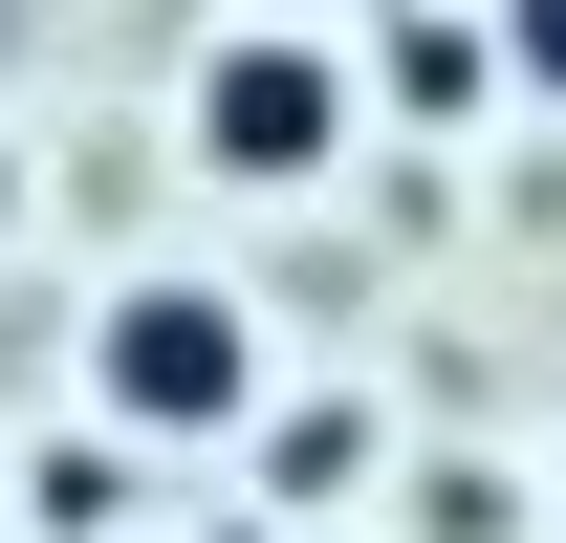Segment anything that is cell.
Masks as SVG:
<instances>
[{"label": "cell", "mask_w": 566, "mask_h": 543, "mask_svg": "<svg viewBox=\"0 0 566 543\" xmlns=\"http://www.w3.org/2000/svg\"><path fill=\"white\" fill-rule=\"evenodd\" d=\"M392 87L415 109H480V22H392Z\"/></svg>", "instance_id": "3957f363"}, {"label": "cell", "mask_w": 566, "mask_h": 543, "mask_svg": "<svg viewBox=\"0 0 566 543\" xmlns=\"http://www.w3.org/2000/svg\"><path fill=\"white\" fill-rule=\"evenodd\" d=\"M87 413H109L132 457H218V435L262 413V305L197 283V262L109 283V305H87Z\"/></svg>", "instance_id": "6da1fadb"}, {"label": "cell", "mask_w": 566, "mask_h": 543, "mask_svg": "<svg viewBox=\"0 0 566 543\" xmlns=\"http://www.w3.org/2000/svg\"><path fill=\"white\" fill-rule=\"evenodd\" d=\"M175 131H197V174H240V196H305V174L349 152V44H327V22H218L197 87H175Z\"/></svg>", "instance_id": "7a4b0ae2"}, {"label": "cell", "mask_w": 566, "mask_h": 543, "mask_svg": "<svg viewBox=\"0 0 566 543\" xmlns=\"http://www.w3.org/2000/svg\"><path fill=\"white\" fill-rule=\"evenodd\" d=\"M240 543H262V522H240Z\"/></svg>", "instance_id": "5b68a950"}, {"label": "cell", "mask_w": 566, "mask_h": 543, "mask_svg": "<svg viewBox=\"0 0 566 543\" xmlns=\"http://www.w3.org/2000/svg\"><path fill=\"white\" fill-rule=\"evenodd\" d=\"M501 66H523V87H566V0H501Z\"/></svg>", "instance_id": "277c9868"}]
</instances>
